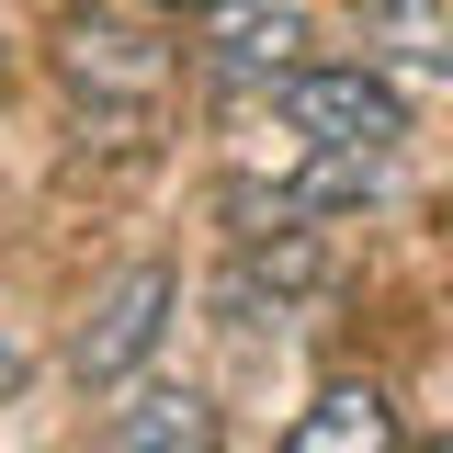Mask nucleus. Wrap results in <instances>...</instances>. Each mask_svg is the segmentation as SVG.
<instances>
[{
  "label": "nucleus",
  "mask_w": 453,
  "mask_h": 453,
  "mask_svg": "<svg viewBox=\"0 0 453 453\" xmlns=\"http://www.w3.org/2000/svg\"><path fill=\"white\" fill-rule=\"evenodd\" d=\"M273 103H283V136H295V148H363V159H386L396 136H408V103H396V80L374 57H351V68H295Z\"/></svg>",
  "instance_id": "obj_1"
},
{
  "label": "nucleus",
  "mask_w": 453,
  "mask_h": 453,
  "mask_svg": "<svg viewBox=\"0 0 453 453\" xmlns=\"http://www.w3.org/2000/svg\"><path fill=\"white\" fill-rule=\"evenodd\" d=\"M170 306H181V273H170V261H125V273L91 295L80 340H68V374H80V386H125V374L159 351Z\"/></svg>",
  "instance_id": "obj_2"
},
{
  "label": "nucleus",
  "mask_w": 453,
  "mask_h": 453,
  "mask_svg": "<svg viewBox=\"0 0 453 453\" xmlns=\"http://www.w3.org/2000/svg\"><path fill=\"white\" fill-rule=\"evenodd\" d=\"M57 68H68V91H80V103L148 113V103L170 91V68H181V57H170L148 23H125V12H80V23L57 35Z\"/></svg>",
  "instance_id": "obj_3"
},
{
  "label": "nucleus",
  "mask_w": 453,
  "mask_h": 453,
  "mask_svg": "<svg viewBox=\"0 0 453 453\" xmlns=\"http://www.w3.org/2000/svg\"><path fill=\"white\" fill-rule=\"evenodd\" d=\"M306 35H295V12H250V0H216L204 12V68L216 80H250V91H283L295 68H306Z\"/></svg>",
  "instance_id": "obj_4"
},
{
  "label": "nucleus",
  "mask_w": 453,
  "mask_h": 453,
  "mask_svg": "<svg viewBox=\"0 0 453 453\" xmlns=\"http://www.w3.org/2000/svg\"><path fill=\"white\" fill-rule=\"evenodd\" d=\"M318 283H329V238H318V226H273V238H250V250H238L226 306H238V318H261V306H295V295H318Z\"/></svg>",
  "instance_id": "obj_5"
},
{
  "label": "nucleus",
  "mask_w": 453,
  "mask_h": 453,
  "mask_svg": "<svg viewBox=\"0 0 453 453\" xmlns=\"http://www.w3.org/2000/svg\"><path fill=\"white\" fill-rule=\"evenodd\" d=\"M283 453H408L386 386H318V408L283 431Z\"/></svg>",
  "instance_id": "obj_6"
},
{
  "label": "nucleus",
  "mask_w": 453,
  "mask_h": 453,
  "mask_svg": "<svg viewBox=\"0 0 453 453\" xmlns=\"http://www.w3.org/2000/svg\"><path fill=\"white\" fill-rule=\"evenodd\" d=\"M216 396L204 386H148L136 408H113V442L103 453H216Z\"/></svg>",
  "instance_id": "obj_7"
},
{
  "label": "nucleus",
  "mask_w": 453,
  "mask_h": 453,
  "mask_svg": "<svg viewBox=\"0 0 453 453\" xmlns=\"http://www.w3.org/2000/svg\"><path fill=\"white\" fill-rule=\"evenodd\" d=\"M363 46H396V57H419V68H453V12L442 0H374V12H363Z\"/></svg>",
  "instance_id": "obj_8"
},
{
  "label": "nucleus",
  "mask_w": 453,
  "mask_h": 453,
  "mask_svg": "<svg viewBox=\"0 0 453 453\" xmlns=\"http://www.w3.org/2000/svg\"><path fill=\"white\" fill-rule=\"evenodd\" d=\"M12 386H23V351H12V340H0V396H12Z\"/></svg>",
  "instance_id": "obj_9"
},
{
  "label": "nucleus",
  "mask_w": 453,
  "mask_h": 453,
  "mask_svg": "<svg viewBox=\"0 0 453 453\" xmlns=\"http://www.w3.org/2000/svg\"><path fill=\"white\" fill-rule=\"evenodd\" d=\"M170 12H216V0H170Z\"/></svg>",
  "instance_id": "obj_10"
},
{
  "label": "nucleus",
  "mask_w": 453,
  "mask_h": 453,
  "mask_svg": "<svg viewBox=\"0 0 453 453\" xmlns=\"http://www.w3.org/2000/svg\"><path fill=\"white\" fill-rule=\"evenodd\" d=\"M431 453H453V442H431Z\"/></svg>",
  "instance_id": "obj_11"
}]
</instances>
